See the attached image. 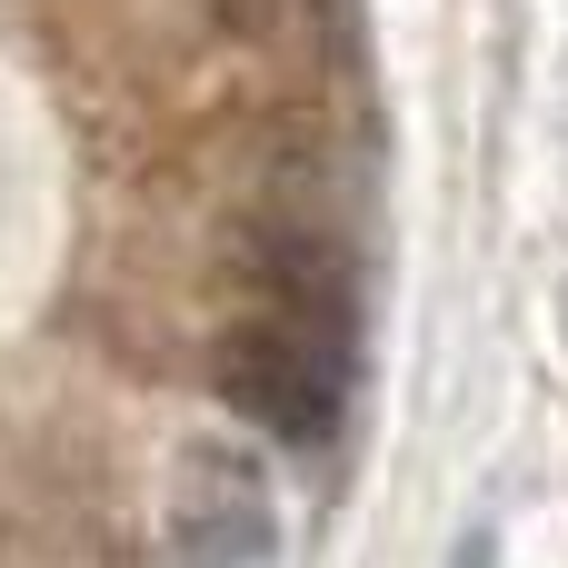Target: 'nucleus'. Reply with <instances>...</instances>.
I'll return each instance as SVG.
<instances>
[{
    "instance_id": "obj_1",
    "label": "nucleus",
    "mask_w": 568,
    "mask_h": 568,
    "mask_svg": "<svg viewBox=\"0 0 568 568\" xmlns=\"http://www.w3.org/2000/svg\"><path fill=\"white\" fill-rule=\"evenodd\" d=\"M220 399L280 449H329L339 439V399H349V359L260 310V320H240L220 339Z\"/></svg>"
},
{
    "instance_id": "obj_2",
    "label": "nucleus",
    "mask_w": 568,
    "mask_h": 568,
    "mask_svg": "<svg viewBox=\"0 0 568 568\" xmlns=\"http://www.w3.org/2000/svg\"><path fill=\"white\" fill-rule=\"evenodd\" d=\"M280 539L270 519V479L250 469V449L230 439H190L170 469V559L180 568H260Z\"/></svg>"
},
{
    "instance_id": "obj_3",
    "label": "nucleus",
    "mask_w": 568,
    "mask_h": 568,
    "mask_svg": "<svg viewBox=\"0 0 568 568\" xmlns=\"http://www.w3.org/2000/svg\"><path fill=\"white\" fill-rule=\"evenodd\" d=\"M210 10H240V0H210Z\"/></svg>"
}]
</instances>
